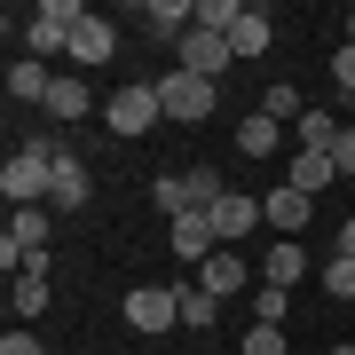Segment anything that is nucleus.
I'll return each mask as SVG.
<instances>
[{
  "label": "nucleus",
  "mask_w": 355,
  "mask_h": 355,
  "mask_svg": "<svg viewBox=\"0 0 355 355\" xmlns=\"http://www.w3.org/2000/svg\"><path fill=\"white\" fill-rule=\"evenodd\" d=\"M48 190H55V135L48 142H16L8 166H0V198H8V214H16V205H48Z\"/></svg>",
  "instance_id": "obj_1"
},
{
  "label": "nucleus",
  "mask_w": 355,
  "mask_h": 355,
  "mask_svg": "<svg viewBox=\"0 0 355 355\" xmlns=\"http://www.w3.org/2000/svg\"><path fill=\"white\" fill-rule=\"evenodd\" d=\"M79 16H87V8H71V0H40L32 24H24V55H32V64H48V55H71Z\"/></svg>",
  "instance_id": "obj_2"
},
{
  "label": "nucleus",
  "mask_w": 355,
  "mask_h": 355,
  "mask_svg": "<svg viewBox=\"0 0 355 355\" xmlns=\"http://www.w3.org/2000/svg\"><path fill=\"white\" fill-rule=\"evenodd\" d=\"M103 119H111V135H119V142H135V135L166 127V103H158V79H135V87H119L111 103H103Z\"/></svg>",
  "instance_id": "obj_3"
},
{
  "label": "nucleus",
  "mask_w": 355,
  "mask_h": 355,
  "mask_svg": "<svg viewBox=\"0 0 355 355\" xmlns=\"http://www.w3.org/2000/svg\"><path fill=\"white\" fill-rule=\"evenodd\" d=\"M158 103H166L174 127H205L214 103H221V87H214V79H198V71H166V79H158Z\"/></svg>",
  "instance_id": "obj_4"
},
{
  "label": "nucleus",
  "mask_w": 355,
  "mask_h": 355,
  "mask_svg": "<svg viewBox=\"0 0 355 355\" xmlns=\"http://www.w3.org/2000/svg\"><path fill=\"white\" fill-rule=\"evenodd\" d=\"M127 324L142 331V340L174 331V324H182V292H174V284H135V292H127Z\"/></svg>",
  "instance_id": "obj_5"
},
{
  "label": "nucleus",
  "mask_w": 355,
  "mask_h": 355,
  "mask_svg": "<svg viewBox=\"0 0 355 355\" xmlns=\"http://www.w3.org/2000/svg\"><path fill=\"white\" fill-rule=\"evenodd\" d=\"M229 64H237V48H229V40L221 32H182V48H174V71H198V79H214V87H221V71Z\"/></svg>",
  "instance_id": "obj_6"
},
{
  "label": "nucleus",
  "mask_w": 355,
  "mask_h": 355,
  "mask_svg": "<svg viewBox=\"0 0 355 355\" xmlns=\"http://www.w3.org/2000/svg\"><path fill=\"white\" fill-rule=\"evenodd\" d=\"M166 253H174L182 268H205V261L221 253V237H214L205 214H182V221H166Z\"/></svg>",
  "instance_id": "obj_7"
},
{
  "label": "nucleus",
  "mask_w": 355,
  "mask_h": 355,
  "mask_svg": "<svg viewBox=\"0 0 355 355\" xmlns=\"http://www.w3.org/2000/svg\"><path fill=\"white\" fill-rule=\"evenodd\" d=\"M119 55V24H103V16L87 8L79 16V32H71V71H103Z\"/></svg>",
  "instance_id": "obj_8"
},
{
  "label": "nucleus",
  "mask_w": 355,
  "mask_h": 355,
  "mask_svg": "<svg viewBox=\"0 0 355 355\" xmlns=\"http://www.w3.org/2000/svg\"><path fill=\"white\" fill-rule=\"evenodd\" d=\"M205 221H214V237H221V245H245V237H253V229H261L268 214H261V198L229 190V198H221V205H214V214H205Z\"/></svg>",
  "instance_id": "obj_9"
},
{
  "label": "nucleus",
  "mask_w": 355,
  "mask_h": 355,
  "mask_svg": "<svg viewBox=\"0 0 355 355\" xmlns=\"http://www.w3.org/2000/svg\"><path fill=\"white\" fill-rule=\"evenodd\" d=\"M331 182H340L331 150H292V158H284V190H300V198H324Z\"/></svg>",
  "instance_id": "obj_10"
},
{
  "label": "nucleus",
  "mask_w": 355,
  "mask_h": 355,
  "mask_svg": "<svg viewBox=\"0 0 355 355\" xmlns=\"http://www.w3.org/2000/svg\"><path fill=\"white\" fill-rule=\"evenodd\" d=\"M237 150H245V158H261V166H268V158H292V150H284V119L245 111V119H237Z\"/></svg>",
  "instance_id": "obj_11"
},
{
  "label": "nucleus",
  "mask_w": 355,
  "mask_h": 355,
  "mask_svg": "<svg viewBox=\"0 0 355 355\" xmlns=\"http://www.w3.org/2000/svg\"><path fill=\"white\" fill-rule=\"evenodd\" d=\"M87 190H95L87 166H79L64 142H55V190H48V214H79V205H87Z\"/></svg>",
  "instance_id": "obj_12"
},
{
  "label": "nucleus",
  "mask_w": 355,
  "mask_h": 355,
  "mask_svg": "<svg viewBox=\"0 0 355 355\" xmlns=\"http://www.w3.org/2000/svg\"><path fill=\"white\" fill-rule=\"evenodd\" d=\"M253 277H261V268H245L237 245H221V253L205 261V292H214V300H237V292H253Z\"/></svg>",
  "instance_id": "obj_13"
},
{
  "label": "nucleus",
  "mask_w": 355,
  "mask_h": 355,
  "mask_svg": "<svg viewBox=\"0 0 355 355\" xmlns=\"http://www.w3.org/2000/svg\"><path fill=\"white\" fill-rule=\"evenodd\" d=\"M190 24H198V0H150V8H142V32L166 40V48H182Z\"/></svg>",
  "instance_id": "obj_14"
},
{
  "label": "nucleus",
  "mask_w": 355,
  "mask_h": 355,
  "mask_svg": "<svg viewBox=\"0 0 355 355\" xmlns=\"http://www.w3.org/2000/svg\"><path fill=\"white\" fill-rule=\"evenodd\" d=\"M40 111H48L55 127H79V119L95 111V95L79 87V71H55V87H48V103H40Z\"/></svg>",
  "instance_id": "obj_15"
},
{
  "label": "nucleus",
  "mask_w": 355,
  "mask_h": 355,
  "mask_svg": "<svg viewBox=\"0 0 355 355\" xmlns=\"http://www.w3.org/2000/svg\"><path fill=\"white\" fill-rule=\"evenodd\" d=\"M261 214H268V229H277V237H300V229L316 221V198H300V190H268Z\"/></svg>",
  "instance_id": "obj_16"
},
{
  "label": "nucleus",
  "mask_w": 355,
  "mask_h": 355,
  "mask_svg": "<svg viewBox=\"0 0 355 355\" xmlns=\"http://www.w3.org/2000/svg\"><path fill=\"white\" fill-rule=\"evenodd\" d=\"M268 40H277L268 8H245V16H237V32H229V48H237V64H253V55H268Z\"/></svg>",
  "instance_id": "obj_17"
},
{
  "label": "nucleus",
  "mask_w": 355,
  "mask_h": 355,
  "mask_svg": "<svg viewBox=\"0 0 355 355\" xmlns=\"http://www.w3.org/2000/svg\"><path fill=\"white\" fill-rule=\"evenodd\" d=\"M261 277H268V284H284V292L300 284V277H308V253H300V237H277V245H268V268H261Z\"/></svg>",
  "instance_id": "obj_18"
},
{
  "label": "nucleus",
  "mask_w": 355,
  "mask_h": 355,
  "mask_svg": "<svg viewBox=\"0 0 355 355\" xmlns=\"http://www.w3.org/2000/svg\"><path fill=\"white\" fill-rule=\"evenodd\" d=\"M48 87H55L48 64H32V55H16V64H8V95H16V103H48Z\"/></svg>",
  "instance_id": "obj_19"
},
{
  "label": "nucleus",
  "mask_w": 355,
  "mask_h": 355,
  "mask_svg": "<svg viewBox=\"0 0 355 355\" xmlns=\"http://www.w3.org/2000/svg\"><path fill=\"white\" fill-rule=\"evenodd\" d=\"M150 205H158L166 221H182V214H198V198H190V174H158V182H150Z\"/></svg>",
  "instance_id": "obj_20"
},
{
  "label": "nucleus",
  "mask_w": 355,
  "mask_h": 355,
  "mask_svg": "<svg viewBox=\"0 0 355 355\" xmlns=\"http://www.w3.org/2000/svg\"><path fill=\"white\" fill-rule=\"evenodd\" d=\"M8 300H16V316H48V277H32V268H24V277H8Z\"/></svg>",
  "instance_id": "obj_21"
},
{
  "label": "nucleus",
  "mask_w": 355,
  "mask_h": 355,
  "mask_svg": "<svg viewBox=\"0 0 355 355\" xmlns=\"http://www.w3.org/2000/svg\"><path fill=\"white\" fill-rule=\"evenodd\" d=\"M174 292H182V324H190V331H214V316H221L214 292H205V284H174Z\"/></svg>",
  "instance_id": "obj_22"
},
{
  "label": "nucleus",
  "mask_w": 355,
  "mask_h": 355,
  "mask_svg": "<svg viewBox=\"0 0 355 355\" xmlns=\"http://www.w3.org/2000/svg\"><path fill=\"white\" fill-rule=\"evenodd\" d=\"M292 142H300V150H331V142H340V127H331V111H300V127H292Z\"/></svg>",
  "instance_id": "obj_23"
},
{
  "label": "nucleus",
  "mask_w": 355,
  "mask_h": 355,
  "mask_svg": "<svg viewBox=\"0 0 355 355\" xmlns=\"http://www.w3.org/2000/svg\"><path fill=\"white\" fill-rule=\"evenodd\" d=\"M284 316H292V292L284 284H253V324H277L284 331Z\"/></svg>",
  "instance_id": "obj_24"
},
{
  "label": "nucleus",
  "mask_w": 355,
  "mask_h": 355,
  "mask_svg": "<svg viewBox=\"0 0 355 355\" xmlns=\"http://www.w3.org/2000/svg\"><path fill=\"white\" fill-rule=\"evenodd\" d=\"M237 16H245V0H198V32H237Z\"/></svg>",
  "instance_id": "obj_25"
},
{
  "label": "nucleus",
  "mask_w": 355,
  "mask_h": 355,
  "mask_svg": "<svg viewBox=\"0 0 355 355\" xmlns=\"http://www.w3.org/2000/svg\"><path fill=\"white\" fill-rule=\"evenodd\" d=\"M261 111H268V119H284V127H300L308 103H300V87H268V95H261Z\"/></svg>",
  "instance_id": "obj_26"
},
{
  "label": "nucleus",
  "mask_w": 355,
  "mask_h": 355,
  "mask_svg": "<svg viewBox=\"0 0 355 355\" xmlns=\"http://www.w3.org/2000/svg\"><path fill=\"white\" fill-rule=\"evenodd\" d=\"M190 198H198V214H214V205L229 198V182L214 174V166H198V174H190Z\"/></svg>",
  "instance_id": "obj_27"
},
{
  "label": "nucleus",
  "mask_w": 355,
  "mask_h": 355,
  "mask_svg": "<svg viewBox=\"0 0 355 355\" xmlns=\"http://www.w3.org/2000/svg\"><path fill=\"white\" fill-rule=\"evenodd\" d=\"M324 292H331V300H355V261H347V253L324 261Z\"/></svg>",
  "instance_id": "obj_28"
},
{
  "label": "nucleus",
  "mask_w": 355,
  "mask_h": 355,
  "mask_svg": "<svg viewBox=\"0 0 355 355\" xmlns=\"http://www.w3.org/2000/svg\"><path fill=\"white\" fill-rule=\"evenodd\" d=\"M284 347H292V340H284L277 324H253V331L237 340V355H284Z\"/></svg>",
  "instance_id": "obj_29"
},
{
  "label": "nucleus",
  "mask_w": 355,
  "mask_h": 355,
  "mask_svg": "<svg viewBox=\"0 0 355 355\" xmlns=\"http://www.w3.org/2000/svg\"><path fill=\"white\" fill-rule=\"evenodd\" d=\"M331 79H340V87H331V95H340L347 111H355V48H347V40H340V55H331Z\"/></svg>",
  "instance_id": "obj_30"
},
{
  "label": "nucleus",
  "mask_w": 355,
  "mask_h": 355,
  "mask_svg": "<svg viewBox=\"0 0 355 355\" xmlns=\"http://www.w3.org/2000/svg\"><path fill=\"white\" fill-rule=\"evenodd\" d=\"M331 166H340V182H355V127H340V142H331Z\"/></svg>",
  "instance_id": "obj_31"
},
{
  "label": "nucleus",
  "mask_w": 355,
  "mask_h": 355,
  "mask_svg": "<svg viewBox=\"0 0 355 355\" xmlns=\"http://www.w3.org/2000/svg\"><path fill=\"white\" fill-rule=\"evenodd\" d=\"M0 355H48V347H40L32 331H8V340H0Z\"/></svg>",
  "instance_id": "obj_32"
},
{
  "label": "nucleus",
  "mask_w": 355,
  "mask_h": 355,
  "mask_svg": "<svg viewBox=\"0 0 355 355\" xmlns=\"http://www.w3.org/2000/svg\"><path fill=\"white\" fill-rule=\"evenodd\" d=\"M340 253H347V261H355V214H347V221H340Z\"/></svg>",
  "instance_id": "obj_33"
},
{
  "label": "nucleus",
  "mask_w": 355,
  "mask_h": 355,
  "mask_svg": "<svg viewBox=\"0 0 355 355\" xmlns=\"http://www.w3.org/2000/svg\"><path fill=\"white\" fill-rule=\"evenodd\" d=\"M340 40H347V48H355V8H347V16H340Z\"/></svg>",
  "instance_id": "obj_34"
},
{
  "label": "nucleus",
  "mask_w": 355,
  "mask_h": 355,
  "mask_svg": "<svg viewBox=\"0 0 355 355\" xmlns=\"http://www.w3.org/2000/svg\"><path fill=\"white\" fill-rule=\"evenodd\" d=\"M331 355H355V340H340V347H331Z\"/></svg>",
  "instance_id": "obj_35"
}]
</instances>
